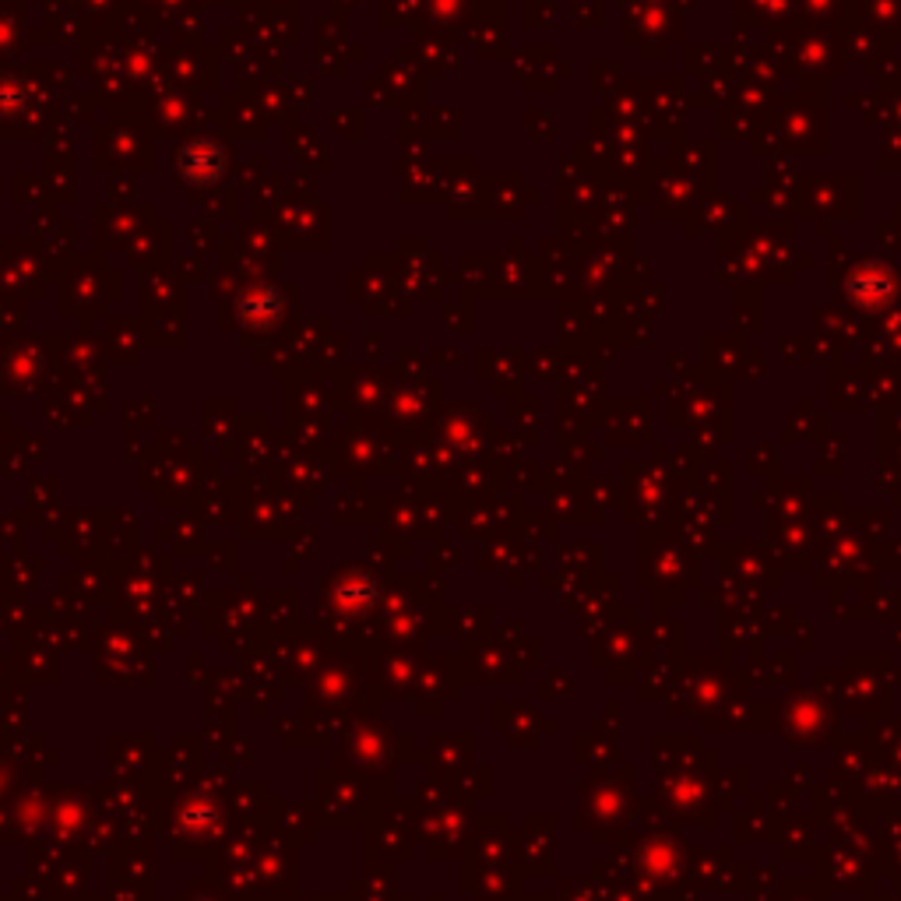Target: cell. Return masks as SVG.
<instances>
[{"label": "cell", "instance_id": "6da1fadb", "mask_svg": "<svg viewBox=\"0 0 901 901\" xmlns=\"http://www.w3.org/2000/svg\"><path fill=\"white\" fill-rule=\"evenodd\" d=\"M891 289V282L888 275H880V272H863L856 282H852V293H856L859 299H884Z\"/></svg>", "mask_w": 901, "mask_h": 901}]
</instances>
